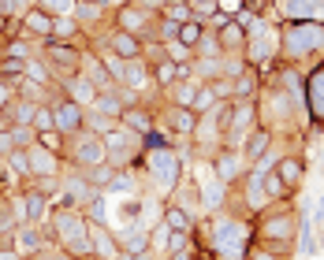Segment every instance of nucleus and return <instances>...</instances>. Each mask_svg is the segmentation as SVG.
Segmentation results:
<instances>
[{
    "label": "nucleus",
    "mask_w": 324,
    "mask_h": 260,
    "mask_svg": "<svg viewBox=\"0 0 324 260\" xmlns=\"http://www.w3.org/2000/svg\"><path fill=\"white\" fill-rule=\"evenodd\" d=\"M313 45H320V30L317 26H302V30L291 34V49L294 52H306V49H313Z\"/></svg>",
    "instance_id": "nucleus-1"
},
{
    "label": "nucleus",
    "mask_w": 324,
    "mask_h": 260,
    "mask_svg": "<svg viewBox=\"0 0 324 260\" xmlns=\"http://www.w3.org/2000/svg\"><path fill=\"white\" fill-rule=\"evenodd\" d=\"M194 104H202V108H205V104H213V90H202V93H198V101Z\"/></svg>",
    "instance_id": "nucleus-8"
},
{
    "label": "nucleus",
    "mask_w": 324,
    "mask_h": 260,
    "mask_svg": "<svg viewBox=\"0 0 324 260\" xmlns=\"http://www.w3.org/2000/svg\"><path fill=\"white\" fill-rule=\"evenodd\" d=\"M287 15H324V0H287Z\"/></svg>",
    "instance_id": "nucleus-2"
},
{
    "label": "nucleus",
    "mask_w": 324,
    "mask_h": 260,
    "mask_svg": "<svg viewBox=\"0 0 324 260\" xmlns=\"http://www.w3.org/2000/svg\"><path fill=\"white\" fill-rule=\"evenodd\" d=\"M56 123H60L63 130H71V127H79V112L71 108V104H63V108H56Z\"/></svg>",
    "instance_id": "nucleus-5"
},
{
    "label": "nucleus",
    "mask_w": 324,
    "mask_h": 260,
    "mask_svg": "<svg viewBox=\"0 0 324 260\" xmlns=\"http://www.w3.org/2000/svg\"><path fill=\"white\" fill-rule=\"evenodd\" d=\"M0 23H4V19H0Z\"/></svg>",
    "instance_id": "nucleus-11"
},
{
    "label": "nucleus",
    "mask_w": 324,
    "mask_h": 260,
    "mask_svg": "<svg viewBox=\"0 0 324 260\" xmlns=\"http://www.w3.org/2000/svg\"><path fill=\"white\" fill-rule=\"evenodd\" d=\"M261 260H269V256H261Z\"/></svg>",
    "instance_id": "nucleus-10"
},
{
    "label": "nucleus",
    "mask_w": 324,
    "mask_h": 260,
    "mask_svg": "<svg viewBox=\"0 0 324 260\" xmlns=\"http://www.w3.org/2000/svg\"><path fill=\"white\" fill-rule=\"evenodd\" d=\"M198 34H202L198 26H186V30H183V37H186V41H198Z\"/></svg>",
    "instance_id": "nucleus-9"
},
{
    "label": "nucleus",
    "mask_w": 324,
    "mask_h": 260,
    "mask_svg": "<svg viewBox=\"0 0 324 260\" xmlns=\"http://www.w3.org/2000/svg\"><path fill=\"white\" fill-rule=\"evenodd\" d=\"M313 112L324 115V71L313 74Z\"/></svg>",
    "instance_id": "nucleus-4"
},
{
    "label": "nucleus",
    "mask_w": 324,
    "mask_h": 260,
    "mask_svg": "<svg viewBox=\"0 0 324 260\" xmlns=\"http://www.w3.org/2000/svg\"><path fill=\"white\" fill-rule=\"evenodd\" d=\"M265 141H269V134H257V138L250 141V152H261V149H265Z\"/></svg>",
    "instance_id": "nucleus-7"
},
{
    "label": "nucleus",
    "mask_w": 324,
    "mask_h": 260,
    "mask_svg": "<svg viewBox=\"0 0 324 260\" xmlns=\"http://www.w3.org/2000/svg\"><path fill=\"white\" fill-rule=\"evenodd\" d=\"M239 242H242V230L235 227V223H227V227H220V249H224V253H239V249H235V245H239Z\"/></svg>",
    "instance_id": "nucleus-3"
},
{
    "label": "nucleus",
    "mask_w": 324,
    "mask_h": 260,
    "mask_svg": "<svg viewBox=\"0 0 324 260\" xmlns=\"http://www.w3.org/2000/svg\"><path fill=\"white\" fill-rule=\"evenodd\" d=\"M168 223H171V227H179V230H183V227H186V216H183V212H171V216H168Z\"/></svg>",
    "instance_id": "nucleus-6"
}]
</instances>
